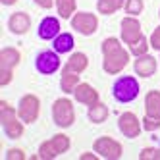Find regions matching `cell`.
<instances>
[{"mask_svg":"<svg viewBox=\"0 0 160 160\" xmlns=\"http://www.w3.org/2000/svg\"><path fill=\"white\" fill-rule=\"evenodd\" d=\"M102 54H104V72L110 75L120 73L129 62V54L123 50L118 39H106L102 42Z\"/></svg>","mask_w":160,"mask_h":160,"instance_id":"cell-1","label":"cell"},{"mask_svg":"<svg viewBox=\"0 0 160 160\" xmlns=\"http://www.w3.org/2000/svg\"><path fill=\"white\" fill-rule=\"evenodd\" d=\"M112 93H114V98L120 100V102H131L137 98L139 95V83H137L135 77H120L112 87Z\"/></svg>","mask_w":160,"mask_h":160,"instance_id":"cell-2","label":"cell"},{"mask_svg":"<svg viewBox=\"0 0 160 160\" xmlns=\"http://www.w3.org/2000/svg\"><path fill=\"white\" fill-rule=\"evenodd\" d=\"M52 118L56 122V125L60 128H70L75 120V112H73V104L68 98H58L52 106Z\"/></svg>","mask_w":160,"mask_h":160,"instance_id":"cell-3","label":"cell"},{"mask_svg":"<svg viewBox=\"0 0 160 160\" xmlns=\"http://www.w3.org/2000/svg\"><path fill=\"white\" fill-rule=\"evenodd\" d=\"M39 108H41L39 98L35 95H25L23 98L19 100L18 114H19V118L23 120L25 123H33V122L39 118Z\"/></svg>","mask_w":160,"mask_h":160,"instance_id":"cell-4","label":"cell"},{"mask_svg":"<svg viewBox=\"0 0 160 160\" xmlns=\"http://www.w3.org/2000/svg\"><path fill=\"white\" fill-rule=\"evenodd\" d=\"M95 151L104 156V158H110V160H116L122 156V145L118 141L110 139V137H100V139L95 141Z\"/></svg>","mask_w":160,"mask_h":160,"instance_id":"cell-5","label":"cell"},{"mask_svg":"<svg viewBox=\"0 0 160 160\" xmlns=\"http://www.w3.org/2000/svg\"><path fill=\"white\" fill-rule=\"evenodd\" d=\"M35 66H37V70L44 75H50L54 73L56 70L60 68V58H58V54L56 52H50V50H44L37 56V60H35Z\"/></svg>","mask_w":160,"mask_h":160,"instance_id":"cell-6","label":"cell"},{"mask_svg":"<svg viewBox=\"0 0 160 160\" xmlns=\"http://www.w3.org/2000/svg\"><path fill=\"white\" fill-rule=\"evenodd\" d=\"M72 25H73V29H77L79 33H83V35H93V33L97 31L98 19H97V16H93V14L79 12L77 16H73Z\"/></svg>","mask_w":160,"mask_h":160,"instance_id":"cell-7","label":"cell"},{"mask_svg":"<svg viewBox=\"0 0 160 160\" xmlns=\"http://www.w3.org/2000/svg\"><path fill=\"white\" fill-rule=\"evenodd\" d=\"M141 37H143L141 23L135 18H125L122 21V39H123V42H128L131 47V44H135Z\"/></svg>","mask_w":160,"mask_h":160,"instance_id":"cell-8","label":"cell"},{"mask_svg":"<svg viewBox=\"0 0 160 160\" xmlns=\"http://www.w3.org/2000/svg\"><path fill=\"white\" fill-rule=\"evenodd\" d=\"M118 123H120V131L125 137H137L141 133V123H139V120H137V116L131 114V112L122 114Z\"/></svg>","mask_w":160,"mask_h":160,"instance_id":"cell-9","label":"cell"},{"mask_svg":"<svg viewBox=\"0 0 160 160\" xmlns=\"http://www.w3.org/2000/svg\"><path fill=\"white\" fill-rule=\"evenodd\" d=\"M10 31L16 33V35H23L31 29V18L25 14V12H16L10 18Z\"/></svg>","mask_w":160,"mask_h":160,"instance_id":"cell-10","label":"cell"},{"mask_svg":"<svg viewBox=\"0 0 160 160\" xmlns=\"http://www.w3.org/2000/svg\"><path fill=\"white\" fill-rule=\"evenodd\" d=\"M60 33V21L56 18H44L39 25V37L44 39V41H50V39H56Z\"/></svg>","mask_w":160,"mask_h":160,"instance_id":"cell-11","label":"cell"},{"mask_svg":"<svg viewBox=\"0 0 160 160\" xmlns=\"http://www.w3.org/2000/svg\"><path fill=\"white\" fill-rule=\"evenodd\" d=\"M73 95H75V98L79 102L89 104V106H93V104H97V102H98V93L91 85H87V83H79L75 87V91H73Z\"/></svg>","mask_w":160,"mask_h":160,"instance_id":"cell-12","label":"cell"},{"mask_svg":"<svg viewBox=\"0 0 160 160\" xmlns=\"http://www.w3.org/2000/svg\"><path fill=\"white\" fill-rule=\"evenodd\" d=\"M135 72L139 73L141 77H151L156 72V60L152 56H137V62H135Z\"/></svg>","mask_w":160,"mask_h":160,"instance_id":"cell-13","label":"cell"},{"mask_svg":"<svg viewBox=\"0 0 160 160\" xmlns=\"http://www.w3.org/2000/svg\"><path fill=\"white\" fill-rule=\"evenodd\" d=\"M89 60H87V56L83 52H75L72 54V58L66 62L64 66V72H70V73H81L85 68H87Z\"/></svg>","mask_w":160,"mask_h":160,"instance_id":"cell-14","label":"cell"},{"mask_svg":"<svg viewBox=\"0 0 160 160\" xmlns=\"http://www.w3.org/2000/svg\"><path fill=\"white\" fill-rule=\"evenodd\" d=\"M19 52L16 48H2L0 52V70H12L19 64Z\"/></svg>","mask_w":160,"mask_h":160,"instance_id":"cell-15","label":"cell"},{"mask_svg":"<svg viewBox=\"0 0 160 160\" xmlns=\"http://www.w3.org/2000/svg\"><path fill=\"white\" fill-rule=\"evenodd\" d=\"M145 108H147V116L160 120V93L158 91H151L145 98Z\"/></svg>","mask_w":160,"mask_h":160,"instance_id":"cell-16","label":"cell"},{"mask_svg":"<svg viewBox=\"0 0 160 160\" xmlns=\"http://www.w3.org/2000/svg\"><path fill=\"white\" fill-rule=\"evenodd\" d=\"M72 48H73V37L70 33H62V35H58L54 39V50L56 52L64 54V52H70Z\"/></svg>","mask_w":160,"mask_h":160,"instance_id":"cell-17","label":"cell"},{"mask_svg":"<svg viewBox=\"0 0 160 160\" xmlns=\"http://www.w3.org/2000/svg\"><path fill=\"white\" fill-rule=\"evenodd\" d=\"M89 118H91V122H95V123H102V122L108 118V108L104 104H100V102H97V104L91 106Z\"/></svg>","mask_w":160,"mask_h":160,"instance_id":"cell-18","label":"cell"},{"mask_svg":"<svg viewBox=\"0 0 160 160\" xmlns=\"http://www.w3.org/2000/svg\"><path fill=\"white\" fill-rule=\"evenodd\" d=\"M62 91L64 93H73L75 87L79 85V77L77 73H70V72H62Z\"/></svg>","mask_w":160,"mask_h":160,"instance_id":"cell-19","label":"cell"},{"mask_svg":"<svg viewBox=\"0 0 160 160\" xmlns=\"http://www.w3.org/2000/svg\"><path fill=\"white\" fill-rule=\"evenodd\" d=\"M2 128H4V131H6V135L10 137V139H19V137L23 135V123H19L18 118L12 120V122H8V123H4Z\"/></svg>","mask_w":160,"mask_h":160,"instance_id":"cell-20","label":"cell"},{"mask_svg":"<svg viewBox=\"0 0 160 160\" xmlns=\"http://www.w3.org/2000/svg\"><path fill=\"white\" fill-rule=\"evenodd\" d=\"M56 8L62 19H68L75 12V0H56Z\"/></svg>","mask_w":160,"mask_h":160,"instance_id":"cell-21","label":"cell"},{"mask_svg":"<svg viewBox=\"0 0 160 160\" xmlns=\"http://www.w3.org/2000/svg\"><path fill=\"white\" fill-rule=\"evenodd\" d=\"M122 6H123V0H98V12L100 14H114Z\"/></svg>","mask_w":160,"mask_h":160,"instance_id":"cell-22","label":"cell"},{"mask_svg":"<svg viewBox=\"0 0 160 160\" xmlns=\"http://www.w3.org/2000/svg\"><path fill=\"white\" fill-rule=\"evenodd\" d=\"M12 120H16V110L10 106L6 100H2L0 102V122H2V125H4L8 122H12Z\"/></svg>","mask_w":160,"mask_h":160,"instance_id":"cell-23","label":"cell"},{"mask_svg":"<svg viewBox=\"0 0 160 160\" xmlns=\"http://www.w3.org/2000/svg\"><path fill=\"white\" fill-rule=\"evenodd\" d=\"M50 141H52L54 148H56V151H58V154H60V152H66L68 148H70V137H66V135H62V133L54 135Z\"/></svg>","mask_w":160,"mask_h":160,"instance_id":"cell-24","label":"cell"},{"mask_svg":"<svg viewBox=\"0 0 160 160\" xmlns=\"http://www.w3.org/2000/svg\"><path fill=\"white\" fill-rule=\"evenodd\" d=\"M58 156V151L54 148L52 141H47V143H42L41 148H39V158H44V160H50V158H56Z\"/></svg>","mask_w":160,"mask_h":160,"instance_id":"cell-25","label":"cell"},{"mask_svg":"<svg viewBox=\"0 0 160 160\" xmlns=\"http://www.w3.org/2000/svg\"><path fill=\"white\" fill-rule=\"evenodd\" d=\"M125 12L129 16H137L143 12V0H128L125 2Z\"/></svg>","mask_w":160,"mask_h":160,"instance_id":"cell-26","label":"cell"},{"mask_svg":"<svg viewBox=\"0 0 160 160\" xmlns=\"http://www.w3.org/2000/svg\"><path fill=\"white\" fill-rule=\"evenodd\" d=\"M147 50H148V47H147V39L145 37H141L135 44H131V52L135 56H143V54H147Z\"/></svg>","mask_w":160,"mask_h":160,"instance_id":"cell-27","label":"cell"},{"mask_svg":"<svg viewBox=\"0 0 160 160\" xmlns=\"http://www.w3.org/2000/svg\"><path fill=\"white\" fill-rule=\"evenodd\" d=\"M141 160H160V148H145L139 154Z\"/></svg>","mask_w":160,"mask_h":160,"instance_id":"cell-28","label":"cell"},{"mask_svg":"<svg viewBox=\"0 0 160 160\" xmlns=\"http://www.w3.org/2000/svg\"><path fill=\"white\" fill-rule=\"evenodd\" d=\"M143 128H145L147 131H154V129H158V128H160V120L147 116V118L143 120Z\"/></svg>","mask_w":160,"mask_h":160,"instance_id":"cell-29","label":"cell"},{"mask_svg":"<svg viewBox=\"0 0 160 160\" xmlns=\"http://www.w3.org/2000/svg\"><path fill=\"white\" fill-rule=\"evenodd\" d=\"M6 158L8 160H23L25 154H23V151H19V148H12V151H8Z\"/></svg>","mask_w":160,"mask_h":160,"instance_id":"cell-30","label":"cell"},{"mask_svg":"<svg viewBox=\"0 0 160 160\" xmlns=\"http://www.w3.org/2000/svg\"><path fill=\"white\" fill-rule=\"evenodd\" d=\"M151 47H152V48H156V50H160V27H156V29L152 31V37H151Z\"/></svg>","mask_w":160,"mask_h":160,"instance_id":"cell-31","label":"cell"},{"mask_svg":"<svg viewBox=\"0 0 160 160\" xmlns=\"http://www.w3.org/2000/svg\"><path fill=\"white\" fill-rule=\"evenodd\" d=\"M12 81V70H0V85H8Z\"/></svg>","mask_w":160,"mask_h":160,"instance_id":"cell-32","label":"cell"},{"mask_svg":"<svg viewBox=\"0 0 160 160\" xmlns=\"http://www.w3.org/2000/svg\"><path fill=\"white\" fill-rule=\"evenodd\" d=\"M35 2L41 6V8H52V4H54V0H35Z\"/></svg>","mask_w":160,"mask_h":160,"instance_id":"cell-33","label":"cell"},{"mask_svg":"<svg viewBox=\"0 0 160 160\" xmlns=\"http://www.w3.org/2000/svg\"><path fill=\"white\" fill-rule=\"evenodd\" d=\"M81 160H97V156L91 152H85V154H81Z\"/></svg>","mask_w":160,"mask_h":160,"instance_id":"cell-34","label":"cell"},{"mask_svg":"<svg viewBox=\"0 0 160 160\" xmlns=\"http://www.w3.org/2000/svg\"><path fill=\"white\" fill-rule=\"evenodd\" d=\"M14 2H18V0H2V4H6V6H10V4H14Z\"/></svg>","mask_w":160,"mask_h":160,"instance_id":"cell-35","label":"cell"}]
</instances>
